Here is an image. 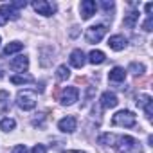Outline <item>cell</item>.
Masks as SVG:
<instances>
[{
	"instance_id": "30",
	"label": "cell",
	"mask_w": 153,
	"mask_h": 153,
	"mask_svg": "<svg viewBox=\"0 0 153 153\" xmlns=\"http://www.w3.org/2000/svg\"><path fill=\"white\" fill-rule=\"evenodd\" d=\"M43 119H45V115H43V114H40V117H38V119H33V124H34V126H38V124H40V126H42V124H43Z\"/></svg>"
},
{
	"instance_id": "28",
	"label": "cell",
	"mask_w": 153,
	"mask_h": 153,
	"mask_svg": "<svg viewBox=\"0 0 153 153\" xmlns=\"http://www.w3.org/2000/svg\"><path fill=\"white\" fill-rule=\"evenodd\" d=\"M11 6L18 11V9H22V7H25V6H27V2H25V0H18V2H11Z\"/></svg>"
},
{
	"instance_id": "12",
	"label": "cell",
	"mask_w": 153,
	"mask_h": 153,
	"mask_svg": "<svg viewBox=\"0 0 153 153\" xmlns=\"http://www.w3.org/2000/svg\"><path fill=\"white\" fill-rule=\"evenodd\" d=\"M117 103H119V99H117V96H115L114 92H103V94H101V106H103L105 110L115 108Z\"/></svg>"
},
{
	"instance_id": "20",
	"label": "cell",
	"mask_w": 153,
	"mask_h": 153,
	"mask_svg": "<svg viewBox=\"0 0 153 153\" xmlns=\"http://www.w3.org/2000/svg\"><path fill=\"white\" fill-rule=\"evenodd\" d=\"M0 112H9V94L6 90H0Z\"/></svg>"
},
{
	"instance_id": "34",
	"label": "cell",
	"mask_w": 153,
	"mask_h": 153,
	"mask_svg": "<svg viewBox=\"0 0 153 153\" xmlns=\"http://www.w3.org/2000/svg\"><path fill=\"white\" fill-rule=\"evenodd\" d=\"M2 76H4V74H2V70H0V79H2Z\"/></svg>"
},
{
	"instance_id": "9",
	"label": "cell",
	"mask_w": 153,
	"mask_h": 153,
	"mask_svg": "<svg viewBox=\"0 0 153 153\" xmlns=\"http://www.w3.org/2000/svg\"><path fill=\"white\" fill-rule=\"evenodd\" d=\"M58 128L63 133H72V131H76V128H78V121H76V117H72V115H67V117L59 119Z\"/></svg>"
},
{
	"instance_id": "11",
	"label": "cell",
	"mask_w": 153,
	"mask_h": 153,
	"mask_svg": "<svg viewBox=\"0 0 153 153\" xmlns=\"http://www.w3.org/2000/svg\"><path fill=\"white\" fill-rule=\"evenodd\" d=\"M9 67H11V70H15V72H25V70L29 68V58H27V56H16V58L11 59Z\"/></svg>"
},
{
	"instance_id": "16",
	"label": "cell",
	"mask_w": 153,
	"mask_h": 153,
	"mask_svg": "<svg viewBox=\"0 0 153 153\" xmlns=\"http://www.w3.org/2000/svg\"><path fill=\"white\" fill-rule=\"evenodd\" d=\"M0 11H2L9 20H18V18H20V13H18L11 4H2V6H0Z\"/></svg>"
},
{
	"instance_id": "24",
	"label": "cell",
	"mask_w": 153,
	"mask_h": 153,
	"mask_svg": "<svg viewBox=\"0 0 153 153\" xmlns=\"http://www.w3.org/2000/svg\"><path fill=\"white\" fill-rule=\"evenodd\" d=\"M128 70L130 72H133L135 76H140V74H144V70H146V67L142 65V63H130V67H128Z\"/></svg>"
},
{
	"instance_id": "18",
	"label": "cell",
	"mask_w": 153,
	"mask_h": 153,
	"mask_svg": "<svg viewBox=\"0 0 153 153\" xmlns=\"http://www.w3.org/2000/svg\"><path fill=\"white\" fill-rule=\"evenodd\" d=\"M105 59H106V56H105L103 51H92V52L88 54V61H90L92 65H99V63H103Z\"/></svg>"
},
{
	"instance_id": "21",
	"label": "cell",
	"mask_w": 153,
	"mask_h": 153,
	"mask_svg": "<svg viewBox=\"0 0 153 153\" xmlns=\"http://www.w3.org/2000/svg\"><path fill=\"white\" fill-rule=\"evenodd\" d=\"M33 76H25V74H16L11 78V83L13 85H24V83H33Z\"/></svg>"
},
{
	"instance_id": "10",
	"label": "cell",
	"mask_w": 153,
	"mask_h": 153,
	"mask_svg": "<svg viewBox=\"0 0 153 153\" xmlns=\"http://www.w3.org/2000/svg\"><path fill=\"white\" fill-rule=\"evenodd\" d=\"M68 61H70V65L76 67V68H83L85 63H87V56H85V52H83L81 49H74V51L70 52Z\"/></svg>"
},
{
	"instance_id": "2",
	"label": "cell",
	"mask_w": 153,
	"mask_h": 153,
	"mask_svg": "<svg viewBox=\"0 0 153 153\" xmlns=\"http://www.w3.org/2000/svg\"><path fill=\"white\" fill-rule=\"evenodd\" d=\"M135 123H137V119H135L133 112H130V110H121V112H117V114L112 117V124H114V126L131 128V126H135Z\"/></svg>"
},
{
	"instance_id": "26",
	"label": "cell",
	"mask_w": 153,
	"mask_h": 153,
	"mask_svg": "<svg viewBox=\"0 0 153 153\" xmlns=\"http://www.w3.org/2000/svg\"><path fill=\"white\" fill-rule=\"evenodd\" d=\"M31 153H47V148H45L43 144H36V146L31 149Z\"/></svg>"
},
{
	"instance_id": "23",
	"label": "cell",
	"mask_w": 153,
	"mask_h": 153,
	"mask_svg": "<svg viewBox=\"0 0 153 153\" xmlns=\"http://www.w3.org/2000/svg\"><path fill=\"white\" fill-rule=\"evenodd\" d=\"M15 126H16V123L11 117H6L2 123H0V128H2L4 131H11V130H15Z\"/></svg>"
},
{
	"instance_id": "33",
	"label": "cell",
	"mask_w": 153,
	"mask_h": 153,
	"mask_svg": "<svg viewBox=\"0 0 153 153\" xmlns=\"http://www.w3.org/2000/svg\"><path fill=\"white\" fill-rule=\"evenodd\" d=\"M65 153H85V151H79V149H70V151H65Z\"/></svg>"
},
{
	"instance_id": "17",
	"label": "cell",
	"mask_w": 153,
	"mask_h": 153,
	"mask_svg": "<svg viewBox=\"0 0 153 153\" xmlns=\"http://www.w3.org/2000/svg\"><path fill=\"white\" fill-rule=\"evenodd\" d=\"M137 20H139V13H137V11H131V13H128V15L124 16L123 25H124V27H128V29H133V27H135V24H137Z\"/></svg>"
},
{
	"instance_id": "7",
	"label": "cell",
	"mask_w": 153,
	"mask_h": 153,
	"mask_svg": "<svg viewBox=\"0 0 153 153\" xmlns=\"http://www.w3.org/2000/svg\"><path fill=\"white\" fill-rule=\"evenodd\" d=\"M137 106L144 108L146 119H148V121H151V117H153V99H151V96H148V94L139 96V99H137Z\"/></svg>"
},
{
	"instance_id": "6",
	"label": "cell",
	"mask_w": 153,
	"mask_h": 153,
	"mask_svg": "<svg viewBox=\"0 0 153 153\" xmlns=\"http://www.w3.org/2000/svg\"><path fill=\"white\" fill-rule=\"evenodd\" d=\"M78 97H79V90L78 88L76 87H67V88H63V92L59 96V101H61V105L70 106V105H74L76 101H78Z\"/></svg>"
},
{
	"instance_id": "32",
	"label": "cell",
	"mask_w": 153,
	"mask_h": 153,
	"mask_svg": "<svg viewBox=\"0 0 153 153\" xmlns=\"http://www.w3.org/2000/svg\"><path fill=\"white\" fill-rule=\"evenodd\" d=\"M144 9H146V13H148V15H151V11H153V4H151V2H148V4L144 6Z\"/></svg>"
},
{
	"instance_id": "1",
	"label": "cell",
	"mask_w": 153,
	"mask_h": 153,
	"mask_svg": "<svg viewBox=\"0 0 153 153\" xmlns=\"http://www.w3.org/2000/svg\"><path fill=\"white\" fill-rule=\"evenodd\" d=\"M115 148H117L119 153H142L140 144L137 142V139H133V137H130V135L117 137Z\"/></svg>"
},
{
	"instance_id": "19",
	"label": "cell",
	"mask_w": 153,
	"mask_h": 153,
	"mask_svg": "<svg viewBox=\"0 0 153 153\" xmlns=\"http://www.w3.org/2000/svg\"><path fill=\"white\" fill-rule=\"evenodd\" d=\"M97 142H99V144H105V146H115L117 135H114V133H103V135L97 139Z\"/></svg>"
},
{
	"instance_id": "25",
	"label": "cell",
	"mask_w": 153,
	"mask_h": 153,
	"mask_svg": "<svg viewBox=\"0 0 153 153\" xmlns=\"http://www.w3.org/2000/svg\"><path fill=\"white\" fill-rule=\"evenodd\" d=\"M151 27H153V15H148L146 22L142 24V29H144L146 33H149V31H151Z\"/></svg>"
},
{
	"instance_id": "8",
	"label": "cell",
	"mask_w": 153,
	"mask_h": 153,
	"mask_svg": "<svg viewBox=\"0 0 153 153\" xmlns=\"http://www.w3.org/2000/svg\"><path fill=\"white\" fill-rule=\"evenodd\" d=\"M79 11H81V18L83 20H88L96 15L97 11V4L94 2V0H83L81 6H79Z\"/></svg>"
},
{
	"instance_id": "27",
	"label": "cell",
	"mask_w": 153,
	"mask_h": 153,
	"mask_svg": "<svg viewBox=\"0 0 153 153\" xmlns=\"http://www.w3.org/2000/svg\"><path fill=\"white\" fill-rule=\"evenodd\" d=\"M11 153H27V148H25V144H18V146L13 148Z\"/></svg>"
},
{
	"instance_id": "29",
	"label": "cell",
	"mask_w": 153,
	"mask_h": 153,
	"mask_svg": "<svg viewBox=\"0 0 153 153\" xmlns=\"http://www.w3.org/2000/svg\"><path fill=\"white\" fill-rule=\"evenodd\" d=\"M101 6H103V9H105V11H112V9H114V2H112V0H110V2H108V0H105Z\"/></svg>"
},
{
	"instance_id": "14",
	"label": "cell",
	"mask_w": 153,
	"mask_h": 153,
	"mask_svg": "<svg viewBox=\"0 0 153 153\" xmlns=\"http://www.w3.org/2000/svg\"><path fill=\"white\" fill-rule=\"evenodd\" d=\"M108 79L112 83H123L126 79V70L123 67H114L110 72H108Z\"/></svg>"
},
{
	"instance_id": "3",
	"label": "cell",
	"mask_w": 153,
	"mask_h": 153,
	"mask_svg": "<svg viewBox=\"0 0 153 153\" xmlns=\"http://www.w3.org/2000/svg\"><path fill=\"white\" fill-rule=\"evenodd\" d=\"M16 105L22 110H33L36 106V96L31 90H20L16 94Z\"/></svg>"
},
{
	"instance_id": "13",
	"label": "cell",
	"mask_w": 153,
	"mask_h": 153,
	"mask_svg": "<svg viewBox=\"0 0 153 153\" xmlns=\"http://www.w3.org/2000/svg\"><path fill=\"white\" fill-rule=\"evenodd\" d=\"M126 43L128 42H126V38L123 34H114V36L108 38V47L114 49V51H123L126 47Z\"/></svg>"
},
{
	"instance_id": "22",
	"label": "cell",
	"mask_w": 153,
	"mask_h": 153,
	"mask_svg": "<svg viewBox=\"0 0 153 153\" xmlns=\"http://www.w3.org/2000/svg\"><path fill=\"white\" fill-rule=\"evenodd\" d=\"M68 76H70V68H68L67 65H59L58 70H56V78H58V81L68 79Z\"/></svg>"
},
{
	"instance_id": "15",
	"label": "cell",
	"mask_w": 153,
	"mask_h": 153,
	"mask_svg": "<svg viewBox=\"0 0 153 153\" xmlns=\"http://www.w3.org/2000/svg\"><path fill=\"white\" fill-rule=\"evenodd\" d=\"M22 49H24V43H20V42H11V43H7V45L4 47L2 56H11V54H16V52H20Z\"/></svg>"
},
{
	"instance_id": "35",
	"label": "cell",
	"mask_w": 153,
	"mask_h": 153,
	"mask_svg": "<svg viewBox=\"0 0 153 153\" xmlns=\"http://www.w3.org/2000/svg\"><path fill=\"white\" fill-rule=\"evenodd\" d=\"M0 40H2V38H0Z\"/></svg>"
},
{
	"instance_id": "31",
	"label": "cell",
	"mask_w": 153,
	"mask_h": 153,
	"mask_svg": "<svg viewBox=\"0 0 153 153\" xmlns=\"http://www.w3.org/2000/svg\"><path fill=\"white\" fill-rule=\"evenodd\" d=\"M7 22H9V18H7V16L2 13V11H0V25H6Z\"/></svg>"
},
{
	"instance_id": "5",
	"label": "cell",
	"mask_w": 153,
	"mask_h": 153,
	"mask_svg": "<svg viewBox=\"0 0 153 153\" xmlns=\"http://www.w3.org/2000/svg\"><path fill=\"white\" fill-rule=\"evenodd\" d=\"M33 7L38 15H43V16H52L56 13V4L47 2V0H34Z\"/></svg>"
},
{
	"instance_id": "4",
	"label": "cell",
	"mask_w": 153,
	"mask_h": 153,
	"mask_svg": "<svg viewBox=\"0 0 153 153\" xmlns=\"http://www.w3.org/2000/svg\"><path fill=\"white\" fill-rule=\"evenodd\" d=\"M105 34H106V27H105L103 24H97V25H92V27L87 29L85 40H87L88 43H99Z\"/></svg>"
}]
</instances>
